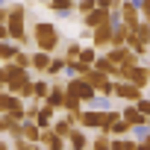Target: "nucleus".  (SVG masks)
Instances as JSON below:
<instances>
[{
  "mask_svg": "<svg viewBox=\"0 0 150 150\" xmlns=\"http://www.w3.org/2000/svg\"><path fill=\"white\" fill-rule=\"evenodd\" d=\"M106 24H112V15H109L106 9H100V6H97L91 15H86V27H88V30H100V27H106Z\"/></svg>",
  "mask_w": 150,
  "mask_h": 150,
  "instance_id": "obj_6",
  "label": "nucleus"
},
{
  "mask_svg": "<svg viewBox=\"0 0 150 150\" xmlns=\"http://www.w3.org/2000/svg\"><path fill=\"white\" fill-rule=\"evenodd\" d=\"M0 47H3V41H0Z\"/></svg>",
  "mask_w": 150,
  "mask_h": 150,
  "instance_id": "obj_37",
  "label": "nucleus"
},
{
  "mask_svg": "<svg viewBox=\"0 0 150 150\" xmlns=\"http://www.w3.org/2000/svg\"><path fill=\"white\" fill-rule=\"evenodd\" d=\"M91 150H112V138H109L106 132H100V135L91 141Z\"/></svg>",
  "mask_w": 150,
  "mask_h": 150,
  "instance_id": "obj_23",
  "label": "nucleus"
},
{
  "mask_svg": "<svg viewBox=\"0 0 150 150\" xmlns=\"http://www.w3.org/2000/svg\"><path fill=\"white\" fill-rule=\"evenodd\" d=\"M0 86H3V68H0Z\"/></svg>",
  "mask_w": 150,
  "mask_h": 150,
  "instance_id": "obj_35",
  "label": "nucleus"
},
{
  "mask_svg": "<svg viewBox=\"0 0 150 150\" xmlns=\"http://www.w3.org/2000/svg\"><path fill=\"white\" fill-rule=\"evenodd\" d=\"M129 35H132V38H138L141 44H150V24H138Z\"/></svg>",
  "mask_w": 150,
  "mask_h": 150,
  "instance_id": "obj_20",
  "label": "nucleus"
},
{
  "mask_svg": "<svg viewBox=\"0 0 150 150\" xmlns=\"http://www.w3.org/2000/svg\"><path fill=\"white\" fill-rule=\"evenodd\" d=\"M109 132H115V135H127V132H129V127H127L124 121H118V124H112V129H109Z\"/></svg>",
  "mask_w": 150,
  "mask_h": 150,
  "instance_id": "obj_28",
  "label": "nucleus"
},
{
  "mask_svg": "<svg viewBox=\"0 0 150 150\" xmlns=\"http://www.w3.org/2000/svg\"><path fill=\"white\" fill-rule=\"evenodd\" d=\"M53 132H56L59 138H71V132H74V124H71L68 118H65V121H56V124H53Z\"/></svg>",
  "mask_w": 150,
  "mask_h": 150,
  "instance_id": "obj_17",
  "label": "nucleus"
},
{
  "mask_svg": "<svg viewBox=\"0 0 150 150\" xmlns=\"http://www.w3.org/2000/svg\"><path fill=\"white\" fill-rule=\"evenodd\" d=\"M86 147H88L86 132H83V129H74V132H71V150H86Z\"/></svg>",
  "mask_w": 150,
  "mask_h": 150,
  "instance_id": "obj_16",
  "label": "nucleus"
},
{
  "mask_svg": "<svg viewBox=\"0 0 150 150\" xmlns=\"http://www.w3.org/2000/svg\"><path fill=\"white\" fill-rule=\"evenodd\" d=\"M24 141H30L33 147L41 141V129L35 127V124H24Z\"/></svg>",
  "mask_w": 150,
  "mask_h": 150,
  "instance_id": "obj_15",
  "label": "nucleus"
},
{
  "mask_svg": "<svg viewBox=\"0 0 150 150\" xmlns=\"http://www.w3.org/2000/svg\"><path fill=\"white\" fill-rule=\"evenodd\" d=\"M9 38V30H6V24H0V41H6Z\"/></svg>",
  "mask_w": 150,
  "mask_h": 150,
  "instance_id": "obj_31",
  "label": "nucleus"
},
{
  "mask_svg": "<svg viewBox=\"0 0 150 150\" xmlns=\"http://www.w3.org/2000/svg\"><path fill=\"white\" fill-rule=\"evenodd\" d=\"M0 129H6V121H3V118H0Z\"/></svg>",
  "mask_w": 150,
  "mask_h": 150,
  "instance_id": "obj_34",
  "label": "nucleus"
},
{
  "mask_svg": "<svg viewBox=\"0 0 150 150\" xmlns=\"http://www.w3.org/2000/svg\"><path fill=\"white\" fill-rule=\"evenodd\" d=\"M115 94L124 97V100H129V103H138L141 100V91L135 86H129V83H115Z\"/></svg>",
  "mask_w": 150,
  "mask_h": 150,
  "instance_id": "obj_7",
  "label": "nucleus"
},
{
  "mask_svg": "<svg viewBox=\"0 0 150 150\" xmlns=\"http://www.w3.org/2000/svg\"><path fill=\"white\" fill-rule=\"evenodd\" d=\"M33 41H35V47H38V53H53L56 50V44H59V30L53 27V24H35V30H33Z\"/></svg>",
  "mask_w": 150,
  "mask_h": 150,
  "instance_id": "obj_1",
  "label": "nucleus"
},
{
  "mask_svg": "<svg viewBox=\"0 0 150 150\" xmlns=\"http://www.w3.org/2000/svg\"><path fill=\"white\" fill-rule=\"evenodd\" d=\"M24 15H27V9H24V6H12V9H9V18H6L9 38H15V41H21V44H27V33H24Z\"/></svg>",
  "mask_w": 150,
  "mask_h": 150,
  "instance_id": "obj_3",
  "label": "nucleus"
},
{
  "mask_svg": "<svg viewBox=\"0 0 150 150\" xmlns=\"http://www.w3.org/2000/svg\"><path fill=\"white\" fill-rule=\"evenodd\" d=\"M65 97H68L65 88H62V86H53L50 94H47V106H50V109H59V106H65Z\"/></svg>",
  "mask_w": 150,
  "mask_h": 150,
  "instance_id": "obj_14",
  "label": "nucleus"
},
{
  "mask_svg": "<svg viewBox=\"0 0 150 150\" xmlns=\"http://www.w3.org/2000/svg\"><path fill=\"white\" fill-rule=\"evenodd\" d=\"M33 94H35V97H47V94H50V86H47V83H33Z\"/></svg>",
  "mask_w": 150,
  "mask_h": 150,
  "instance_id": "obj_25",
  "label": "nucleus"
},
{
  "mask_svg": "<svg viewBox=\"0 0 150 150\" xmlns=\"http://www.w3.org/2000/svg\"><path fill=\"white\" fill-rule=\"evenodd\" d=\"M0 150H12V147H9V144H6V141H0Z\"/></svg>",
  "mask_w": 150,
  "mask_h": 150,
  "instance_id": "obj_32",
  "label": "nucleus"
},
{
  "mask_svg": "<svg viewBox=\"0 0 150 150\" xmlns=\"http://www.w3.org/2000/svg\"><path fill=\"white\" fill-rule=\"evenodd\" d=\"M65 65H68L65 59H53V62H50V68H47V74H59V71H62Z\"/></svg>",
  "mask_w": 150,
  "mask_h": 150,
  "instance_id": "obj_27",
  "label": "nucleus"
},
{
  "mask_svg": "<svg viewBox=\"0 0 150 150\" xmlns=\"http://www.w3.org/2000/svg\"><path fill=\"white\" fill-rule=\"evenodd\" d=\"M127 38H129V30L127 27H112V50L127 47Z\"/></svg>",
  "mask_w": 150,
  "mask_h": 150,
  "instance_id": "obj_13",
  "label": "nucleus"
},
{
  "mask_svg": "<svg viewBox=\"0 0 150 150\" xmlns=\"http://www.w3.org/2000/svg\"><path fill=\"white\" fill-rule=\"evenodd\" d=\"M33 150H38V147H33Z\"/></svg>",
  "mask_w": 150,
  "mask_h": 150,
  "instance_id": "obj_38",
  "label": "nucleus"
},
{
  "mask_svg": "<svg viewBox=\"0 0 150 150\" xmlns=\"http://www.w3.org/2000/svg\"><path fill=\"white\" fill-rule=\"evenodd\" d=\"M77 9H80V15H91V12L97 9V3H91V0H83V3H77Z\"/></svg>",
  "mask_w": 150,
  "mask_h": 150,
  "instance_id": "obj_26",
  "label": "nucleus"
},
{
  "mask_svg": "<svg viewBox=\"0 0 150 150\" xmlns=\"http://www.w3.org/2000/svg\"><path fill=\"white\" fill-rule=\"evenodd\" d=\"M138 150H150V147H144V144H138Z\"/></svg>",
  "mask_w": 150,
  "mask_h": 150,
  "instance_id": "obj_36",
  "label": "nucleus"
},
{
  "mask_svg": "<svg viewBox=\"0 0 150 150\" xmlns=\"http://www.w3.org/2000/svg\"><path fill=\"white\" fill-rule=\"evenodd\" d=\"M127 83H129V86H135V88L141 91V88L150 83V68H135V71L129 74V80H127Z\"/></svg>",
  "mask_w": 150,
  "mask_h": 150,
  "instance_id": "obj_11",
  "label": "nucleus"
},
{
  "mask_svg": "<svg viewBox=\"0 0 150 150\" xmlns=\"http://www.w3.org/2000/svg\"><path fill=\"white\" fill-rule=\"evenodd\" d=\"M3 86L9 88V94H21L27 86H30V74L15 68V65H6L3 68Z\"/></svg>",
  "mask_w": 150,
  "mask_h": 150,
  "instance_id": "obj_2",
  "label": "nucleus"
},
{
  "mask_svg": "<svg viewBox=\"0 0 150 150\" xmlns=\"http://www.w3.org/2000/svg\"><path fill=\"white\" fill-rule=\"evenodd\" d=\"M94 62H97L94 50H91V47H83V50H80V59H77V65H86V68H94Z\"/></svg>",
  "mask_w": 150,
  "mask_h": 150,
  "instance_id": "obj_18",
  "label": "nucleus"
},
{
  "mask_svg": "<svg viewBox=\"0 0 150 150\" xmlns=\"http://www.w3.org/2000/svg\"><path fill=\"white\" fill-rule=\"evenodd\" d=\"M91 38H94V47H112V24H106V27L94 30V33H91Z\"/></svg>",
  "mask_w": 150,
  "mask_h": 150,
  "instance_id": "obj_10",
  "label": "nucleus"
},
{
  "mask_svg": "<svg viewBox=\"0 0 150 150\" xmlns=\"http://www.w3.org/2000/svg\"><path fill=\"white\" fill-rule=\"evenodd\" d=\"M135 109H138V112L147 118V115H150V100H138V103H135Z\"/></svg>",
  "mask_w": 150,
  "mask_h": 150,
  "instance_id": "obj_29",
  "label": "nucleus"
},
{
  "mask_svg": "<svg viewBox=\"0 0 150 150\" xmlns=\"http://www.w3.org/2000/svg\"><path fill=\"white\" fill-rule=\"evenodd\" d=\"M0 112H6V115H12V112H21V97L0 91Z\"/></svg>",
  "mask_w": 150,
  "mask_h": 150,
  "instance_id": "obj_9",
  "label": "nucleus"
},
{
  "mask_svg": "<svg viewBox=\"0 0 150 150\" xmlns=\"http://www.w3.org/2000/svg\"><path fill=\"white\" fill-rule=\"evenodd\" d=\"M6 18H9V9H6V6H0V24H6Z\"/></svg>",
  "mask_w": 150,
  "mask_h": 150,
  "instance_id": "obj_30",
  "label": "nucleus"
},
{
  "mask_svg": "<svg viewBox=\"0 0 150 150\" xmlns=\"http://www.w3.org/2000/svg\"><path fill=\"white\" fill-rule=\"evenodd\" d=\"M50 118H53V109H50V106H44V109H38V115H35V127H44V129H47V124H50Z\"/></svg>",
  "mask_w": 150,
  "mask_h": 150,
  "instance_id": "obj_22",
  "label": "nucleus"
},
{
  "mask_svg": "<svg viewBox=\"0 0 150 150\" xmlns=\"http://www.w3.org/2000/svg\"><path fill=\"white\" fill-rule=\"evenodd\" d=\"M144 147H150V132H147V135H144Z\"/></svg>",
  "mask_w": 150,
  "mask_h": 150,
  "instance_id": "obj_33",
  "label": "nucleus"
},
{
  "mask_svg": "<svg viewBox=\"0 0 150 150\" xmlns=\"http://www.w3.org/2000/svg\"><path fill=\"white\" fill-rule=\"evenodd\" d=\"M121 18H124V27H127L129 33L141 24V12H138L135 3H124V6H121Z\"/></svg>",
  "mask_w": 150,
  "mask_h": 150,
  "instance_id": "obj_5",
  "label": "nucleus"
},
{
  "mask_svg": "<svg viewBox=\"0 0 150 150\" xmlns=\"http://www.w3.org/2000/svg\"><path fill=\"white\" fill-rule=\"evenodd\" d=\"M121 121H124L129 129H132V127L138 129V127H144V121H147V118H144V115H141L135 106H127V109H124V115H121Z\"/></svg>",
  "mask_w": 150,
  "mask_h": 150,
  "instance_id": "obj_8",
  "label": "nucleus"
},
{
  "mask_svg": "<svg viewBox=\"0 0 150 150\" xmlns=\"http://www.w3.org/2000/svg\"><path fill=\"white\" fill-rule=\"evenodd\" d=\"M103 121H106V112H83L80 115V124L83 127H100L103 129Z\"/></svg>",
  "mask_w": 150,
  "mask_h": 150,
  "instance_id": "obj_12",
  "label": "nucleus"
},
{
  "mask_svg": "<svg viewBox=\"0 0 150 150\" xmlns=\"http://www.w3.org/2000/svg\"><path fill=\"white\" fill-rule=\"evenodd\" d=\"M12 65H15V68H21V71H27V68L33 65V56H30V53H24V50H18V56L12 59Z\"/></svg>",
  "mask_w": 150,
  "mask_h": 150,
  "instance_id": "obj_21",
  "label": "nucleus"
},
{
  "mask_svg": "<svg viewBox=\"0 0 150 150\" xmlns=\"http://www.w3.org/2000/svg\"><path fill=\"white\" fill-rule=\"evenodd\" d=\"M50 62H53V59H50L47 53H35V56H33V68H35V71H41V74H47Z\"/></svg>",
  "mask_w": 150,
  "mask_h": 150,
  "instance_id": "obj_19",
  "label": "nucleus"
},
{
  "mask_svg": "<svg viewBox=\"0 0 150 150\" xmlns=\"http://www.w3.org/2000/svg\"><path fill=\"white\" fill-rule=\"evenodd\" d=\"M47 9H50V12H62V15H65V12H71V9H74V3H71V0H53V3H47Z\"/></svg>",
  "mask_w": 150,
  "mask_h": 150,
  "instance_id": "obj_24",
  "label": "nucleus"
},
{
  "mask_svg": "<svg viewBox=\"0 0 150 150\" xmlns=\"http://www.w3.org/2000/svg\"><path fill=\"white\" fill-rule=\"evenodd\" d=\"M65 94H68V97H74V100H80V103L94 100V88H91L86 80H71V83L65 86Z\"/></svg>",
  "mask_w": 150,
  "mask_h": 150,
  "instance_id": "obj_4",
  "label": "nucleus"
}]
</instances>
